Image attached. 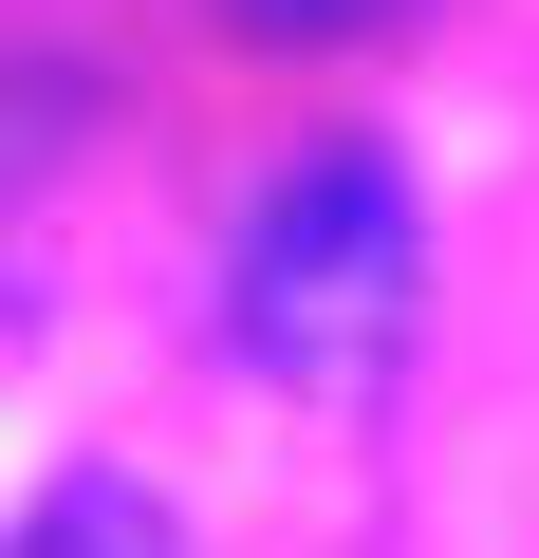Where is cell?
<instances>
[{"label": "cell", "mask_w": 539, "mask_h": 558, "mask_svg": "<svg viewBox=\"0 0 539 558\" xmlns=\"http://www.w3.org/2000/svg\"><path fill=\"white\" fill-rule=\"evenodd\" d=\"M409 279H428V205L391 149H298L280 186L242 205V260H223V336L280 373V391H372L409 354Z\"/></svg>", "instance_id": "1"}, {"label": "cell", "mask_w": 539, "mask_h": 558, "mask_svg": "<svg viewBox=\"0 0 539 558\" xmlns=\"http://www.w3.org/2000/svg\"><path fill=\"white\" fill-rule=\"evenodd\" d=\"M20 558H186V539H168L149 484H57V502L20 521Z\"/></svg>", "instance_id": "2"}, {"label": "cell", "mask_w": 539, "mask_h": 558, "mask_svg": "<svg viewBox=\"0 0 539 558\" xmlns=\"http://www.w3.org/2000/svg\"><path fill=\"white\" fill-rule=\"evenodd\" d=\"M242 38H372V20H409V0H223Z\"/></svg>", "instance_id": "3"}]
</instances>
